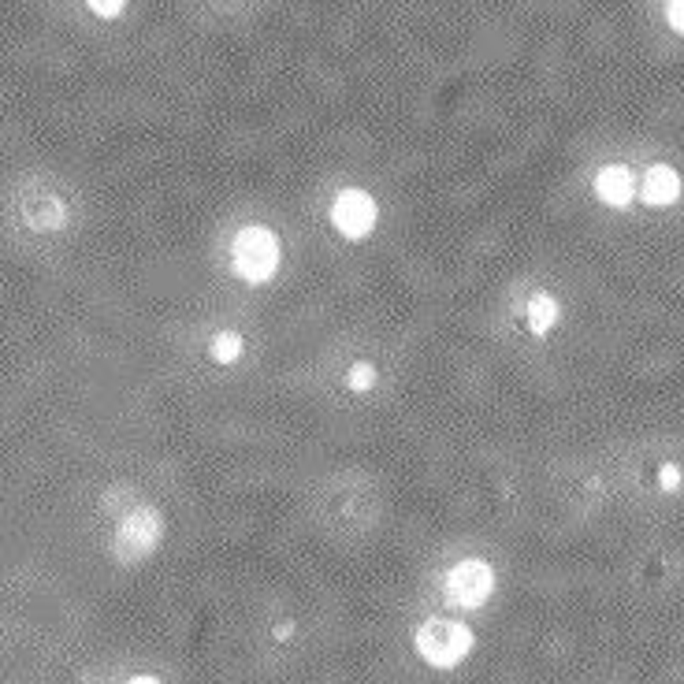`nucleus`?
I'll use <instances>...</instances> for the list:
<instances>
[{"label":"nucleus","instance_id":"obj_1","mask_svg":"<svg viewBox=\"0 0 684 684\" xmlns=\"http://www.w3.org/2000/svg\"><path fill=\"white\" fill-rule=\"evenodd\" d=\"M413 647H417V655L428 666H435V670H454L473 651V629L465 621L432 618L413 632Z\"/></svg>","mask_w":684,"mask_h":684},{"label":"nucleus","instance_id":"obj_2","mask_svg":"<svg viewBox=\"0 0 684 684\" xmlns=\"http://www.w3.org/2000/svg\"><path fill=\"white\" fill-rule=\"evenodd\" d=\"M279 235L272 227L250 224L231 242V268L242 283H268L279 268Z\"/></svg>","mask_w":684,"mask_h":684},{"label":"nucleus","instance_id":"obj_3","mask_svg":"<svg viewBox=\"0 0 684 684\" xmlns=\"http://www.w3.org/2000/svg\"><path fill=\"white\" fill-rule=\"evenodd\" d=\"M160 540H164V513L153 510V506H138L116 525L112 554L123 566H134V562H142V558L157 551Z\"/></svg>","mask_w":684,"mask_h":684},{"label":"nucleus","instance_id":"obj_4","mask_svg":"<svg viewBox=\"0 0 684 684\" xmlns=\"http://www.w3.org/2000/svg\"><path fill=\"white\" fill-rule=\"evenodd\" d=\"M495 592V569L484 558H465L443 580V599L454 610H480Z\"/></svg>","mask_w":684,"mask_h":684},{"label":"nucleus","instance_id":"obj_5","mask_svg":"<svg viewBox=\"0 0 684 684\" xmlns=\"http://www.w3.org/2000/svg\"><path fill=\"white\" fill-rule=\"evenodd\" d=\"M376 216H380V209H376V198H372L369 190L350 186V190H342L339 198L331 201V224H335V231L342 238H350V242L369 238L372 227H376Z\"/></svg>","mask_w":684,"mask_h":684},{"label":"nucleus","instance_id":"obj_6","mask_svg":"<svg viewBox=\"0 0 684 684\" xmlns=\"http://www.w3.org/2000/svg\"><path fill=\"white\" fill-rule=\"evenodd\" d=\"M23 220L34 231H60L67 224V201L49 190H30L23 198Z\"/></svg>","mask_w":684,"mask_h":684},{"label":"nucleus","instance_id":"obj_7","mask_svg":"<svg viewBox=\"0 0 684 684\" xmlns=\"http://www.w3.org/2000/svg\"><path fill=\"white\" fill-rule=\"evenodd\" d=\"M632 194H636V179L625 164H606L599 175H595V198L610 205V209H629Z\"/></svg>","mask_w":684,"mask_h":684},{"label":"nucleus","instance_id":"obj_8","mask_svg":"<svg viewBox=\"0 0 684 684\" xmlns=\"http://www.w3.org/2000/svg\"><path fill=\"white\" fill-rule=\"evenodd\" d=\"M640 198L651 205V209H666L673 201L681 198V175L670 168V164H651L640 183Z\"/></svg>","mask_w":684,"mask_h":684},{"label":"nucleus","instance_id":"obj_9","mask_svg":"<svg viewBox=\"0 0 684 684\" xmlns=\"http://www.w3.org/2000/svg\"><path fill=\"white\" fill-rule=\"evenodd\" d=\"M554 324H558V302H554V294H547V290L532 294L528 298V328H532V335H547Z\"/></svg>","mask_w":684,"mask_h":684},{"label":"nucleus","instance_id":"obj_10","mask_svg":"<svg viewBox=\"0 0 684 684\" xmlns=\"http://www.w3.org/2000/svg\"><path fill=\"white\" fill-rule=\"evenodd\" d=\"M242 335L238 331H216L212 335V346H209V354H212V361L216 365H235L238 357H242Z\"/></svg>","mask_w":684,"mask_h":684},{"label":"nucleus","instance_id":"obj_11","mask_svg":"<svg viewBox=\"0 0 684 684\" xmlns=\"http://www.w3.org/2000/svg\"><path fill=\"white\" fill-rule=\"evenodd\" d=\"M372 383H376V369H372L369 361L350 365V372H346V387H350V391H369Z\"/></svg>","mask_w":684,"mask_h":684},{"label":"nucleus","instance_id":"obj_12","mask_svg":"<svg viewBox=\"0 0 684 684\" xmlns=\"http://www.w3.org/2000/svg\"><path fill=\"white\" fill-rule=\"evenodd\" d=\"M666 23H670L677 34H684V0H670V4H666Z\"/></svg>","mask_w":684,"mask_h":684},{"label":"nucleus","instance_id":"obj_13","mask_svg":"<svg viewBox=\"0 0 684 684\" xmlns=\"http://www.w3.org/2000/svg\"><path fill=\"white\" fill-rule=\"evenodd\" d=\"M658 484L666 487V491H673V487L681 484V469H677V465H662V473H658Z\"/></svg>","mask_w":684,"mask_h":684},{"label":"nucleus","instance_id":"obj_14","mask_svg":"<svg viewBox=\"0 0 684 684\" xmlns=\"http://www.w3.org/2000/svg\"><path fill=\"white\" fill-rule=\"evenodd\" d=\"M90 12H97V15H119V12H123V4H119V0H90Z\"/></svg>","mask_w":684,"mask_h":684},{"label":"nucleus","instance_id":"obj_15","mask_svg":"<svg viewBox=\"0 0 684 684\" xmlns=\"http://www.w3.org/2000/svg\"><path fill=\"white\" fill-rule=\"evenodd\" d=\"M290 632H294V625H290V621H283V625H276V636H279V640H287Z\"/></svg>","mask_w":684,"mask_h":684},{"label":"nucleus","instance_id":"obj_16","mask_svg":"<svg viewBox=\"0 0 684 684\" xmlns=\"http://www.w3.org/2000/svg\"><path fill=\"white\" fill-rule=\"evenodd\" d=\"M127 684H160L157 677H145V673H138V677H131Z\"/></svg>","mask_w":684,"mask_h":684}]
</instances>
